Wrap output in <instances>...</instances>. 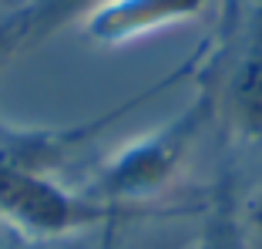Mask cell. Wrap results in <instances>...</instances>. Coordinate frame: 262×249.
<instances>
[{
  "instance_id": "5b68a950",
  "label": "cell",
  "mask_w": 262,
  "mask_h": 249,
  "mask_svg": "<svg viewBox=\"0 0 262 249\" xmlns=\"http://www.w3.org/2000/svg\"><path fill=\"white\" fill-rule=\"evenodd\" d=\"M235 229H232V219H229V209H219V216L212 219V229L205 236V246L202 249H235Z\"/></svg>"
},
{
  "instance_id": "8992f818",
  "label": "cell",
  "mask_w": 262,
  "mask_h": 249,
  "mask_svg": "<svg viewBox=\"0 0 262 249\" xmlns=\"http://www.w3.org/2000/svg\"><path fill=\"white\" fill-rule=\"evenodd\" d=\"M252 219H255V222L262 226V195H259V199L252 202Z\"/></svg>"
},
{
  "instance_id": "6da1fadb",
  "label": "cell",
  "mask_w": 262,
  "mask_h": 249,
  "mask_svg": "<svg viewBox=\"0 0 262 249\" xmlns=\"http://www.w3.org/2000/svg\"><path fill=\"white\" fill-rule=\"evenodd\" d=\"M208 111H212V94L199 91L195 105L182 118H175L158 135H151V138L138 141L135 148H128L111 165L108 175H104V189L108 192H141V189L162 185L175 172V165L182 162L188 145L195 141L199 128L208 121Z\"/></svg>"
},
{
  "instance_id": "7a4b0ae2",
  "label": "cell",
  "mask_w": 262,
  "mask_h": 249,
  "mask_svg": "<svg viewBox=\"0 0 262 249\" xmlns=\"http://www.w3.org/2000/svg\"><path fill=\"white\" fill-rule=\"evenodd\" d=\"M0 209L34 229L84 226L101 216L98 205L71 199L54 182L40 179L34 169L14 162V158H0Z\"/></svg>"
},
{
  "instance_id": "52a82bcc",
  "label": "cell",
  "mask_w": 262,
  "mask_h": 249,
  "mask_svg": "<svg viewBox=\"0 0 262 249\" xmlns=\"http://www.w3.org/2000/svg\"><path fill=\"white\" fill-rule=\"evenodd\" d=\"M104 249H111V242H104Z\"/></svg>"
},
{
  "instance_id": "277c9868",
  "label": "cell",
  "mask_w": 262,
  "mask_h": 249,
  "mask_svg": "<svg viewBox=\"0 0 262 249\" xmlns=\"http://www.w3.org/2000/svg\"><path fill=\"white\" fill-rule=\"evenodd\" d=\"M235 115L246 135H262V24L249 40V51L235 74Z\"/></svg>"
},
{
  "instance_id": "3957f363",
  "label": "cell",
  "mask_w": 262,
  "mask_h": 249,
  "mask_svg": "<svg viewBox=\"0 0 262 249\" xmlns=\"http://www.w3.org/2000/svg\"><path fill=\"white\" fill-rule=\"evenodd\" d=\"M202 4L205 0H111L91 17V34L101 40H124L195 14Z\"/></svg>"
}]
</instances>
